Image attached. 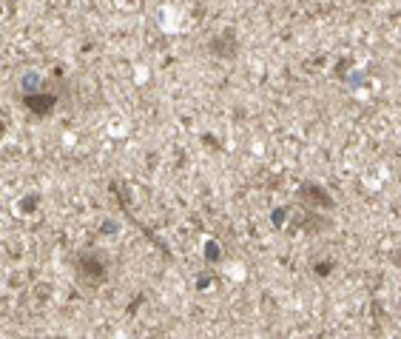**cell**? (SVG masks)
Listing matches in <instances>:
<instances>
[{"instance_id":"obj_1","label":"cell","mask_w":401,"mask_h":339,"mask_svg":"<svg viewBox=\"0 0 401 339\" xmlns=\"http://www.w3.org/2000/svg\"><path fill=\"white\" fill-rule=\"evenodd\" d=\"M80 274H86V277H91V280H103V277H105V265H103L100 259L83 257V259H80Z\"/></svg>"},{"instance_id":"obj_2","label":"cell","mask_w":401,"mask_h":339,"mask_svg":"<svg viewBox=\"0 0 401 339\" xmlns=\"http://www.w3.org/2000/svg\"><path fill=\"white\" fill-rule=\"evenodd\" d=\"M26 103L31 112H38V114H49L52 106H54V97H26Z\"/></svg>"}]
</instances>
